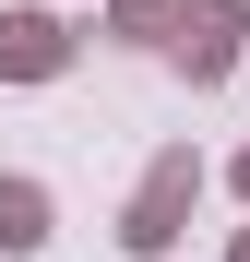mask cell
I'll use <instances>...</instances> for the list:
<instances>
[{
    "mask_svg": "<svg viewBox=\"0 0 250 262\" xmlns=\"http://www.w3.org/2000/svg\"><path fill=\"white\" fill-rule=\"evenodd\" d=\"M0 238H12V250L36 238V191H0Z\"/></svg>",
    "mask_w": 250,
    "mask_h": 262,
    "instance_id": "cell-1",
    "label": "cell"
}]
</instances>
